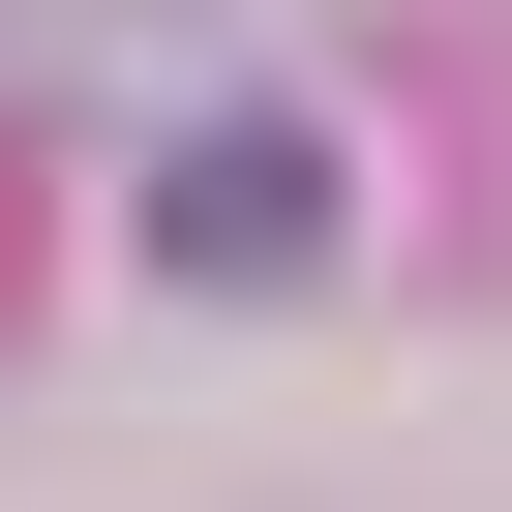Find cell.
Segmentation results:
<instances>
[{
    "instance_id": "1",
    "label": "cell",
    "mask_w": 512,
    "mask_h": 512,
    "mask_svg": "<svg viewBox=\"0 0 512 512\" xmlns=\"http://www.w3.org/2000/svg\"><path fill=\"white\" fill-rule=\"evenodd\" d=\"M151 272H181V302H302V272H332V151H302V121H211V151L151 181Z\"/></svg>"
}]
</instances>
